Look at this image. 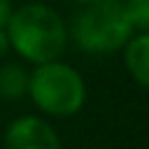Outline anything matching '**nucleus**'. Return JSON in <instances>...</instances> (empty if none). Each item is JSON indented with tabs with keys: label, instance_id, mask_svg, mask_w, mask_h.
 Instances as JSON below:
<instances>
[{
	"label": "nucleus",
	"instance_id": "nucleus-1",
	"mask_svg": "<svg viewBox=\"0 0 149 149\" xmlns=\"http://www.w3.org/2000/svg\"><path fill=\"white\" fill-rule=\"evenodd\" d=\"M5 33L9 47L35 65L58 61L68 44V28L63 19L56 9L40 2H28L19 9H12Z\"/></svg>",
	"mask_w": 149,
	"mask_h": 149
},
{
	"label": "nucleus",
	"instance_id": "nucleus-2",
	"mask_svg": "<svg viewBox=\"0 0 149 149\" xmlns=\"http://www.w3.org/2000/svg\"><path fill=\"white\" fill-rule=\"evenodd\" d=\"M130 35H133V26L119 0L86 2L72 21L74 44L93 56H105L123 49Z\"/></svg>",
	"mask_w": 149,
	"mask_h": 149
},
{
	"label": "nucleus",
	"instance_id": "nucleus-3",
	"mask_svg": "<svg viewBox=\"0 0 149 149\" xmlns=\"http://www.w3.org/2000/svg\"><path fill=\"white\" fill-rule=\"evenodd\" d=\"M28 95L44 114L65 119L84 107L86 86L74 68L61 61H49V63H40L30 72Z\"/></svg>",
	"mask_w": 149,
	"mask_h": 149
},
{
	"label": "nucleus",
	"instance_id": "nucleus-4",
	"mask_svg": "<svg viewBox=\"0 0 149 149\" xmlns=\"http://www.w3.org/2000/svg\"><path fill=\"white\" fill-rule=\"evenodd\" d=\"M5 149H61V140L47 121L26 114L7 126Z\"/></svg>",
	"mask_w": 149,
	"mask_h": 149
},
{
	"label": "nucleus",
	"instance_id": "nucleus-5",
	"mask_svg": "<svg viewBox=\"0 0 149 149\" xmlns=\"http://www.w3.org/2000/svg\"><path fill=\"white\" fill-rule=\"evenodd\" d=\"M123 63L130 77L142 88H149V30L130 35L123 44Z\"/></svg>",
	"mask_w": 149,
	"mask_h": 149
},
{
	"label": "nucleus",
	"instance_id": "nucleus-6",
	"mask_svg": "<svg viewBox=\"0 0 149 149\" xmlns=\"http://www.w3.org/2000/svg\"><path fill=\"white\" fill-rule=\"evenodd\" d=\"M28 81L30 72L16 63H5L0 65V98L2 100H21L28 95Z\"/></svg>",
	"mask_w": 149,
	"mask_h": 149
},
{
	"label": "nucleus",
	"instance_id": "nucleus-7",
	"mask_svg": "<svg viewBox=\"0 0 149 149\" xmlns=\"http://www.w3.org/2000/svg\"><path fill=\"white\" fill-rule=\"evenodd\" d=\"M133 30H149V0H119Z\"/></svg>",
	"mask_w": 149,
	"mask_h": 149
},
{
	"label": "nucleus",
	"instance_id": "nucleus-8",
	"mask_svg": "<svg viewBox=\"0 0 149 149\" xmlns=\"http://www.w3.org/2000/svg\"><path fill=\"white\" fill-rule=\"evenodd\" d=\"M9 14H12V0H0V28H5Z\"/></svg>",
	"mask_w": 149,
	"mask_h": 149
},
{
	"label": "nucleus",
	"instance_id": "nucleus-9",
	"mask_svg": "<svg viewBox=\"0 0 149 149\" xmlns=\"http://www.w3.org/2000/svg\"><path fill=\"white\" fill-rule=\"evenodd\" d=\"M7 49H9V40H7V33H5V28H0V58L7 54Z\"/></svg>",
	"mask_w": 149,
	"mask_h": 149
},
{
	"label": "nucleus",
	"instance_id": "nucleus-10",
	"mask_svg": "<svg viewBox=\"0 0 149 149\" xmlns=\"http://www.w3.org/2000/svg\"><path fill=\"white\" fill-rule=\"evenodd\" d=\"M74 2H79V5H86V2H93V0H74Z\"/></svg>",
	"mask_w": 149,
	"mask_h": 149
}]
</instances>
